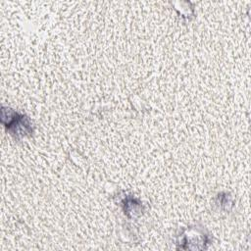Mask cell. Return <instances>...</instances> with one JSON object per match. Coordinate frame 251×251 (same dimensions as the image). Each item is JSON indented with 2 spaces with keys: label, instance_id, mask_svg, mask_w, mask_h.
I'll return each instance as SVG.
<instances>
[{
  "label": "cell",
  "instance_id": "6da1fadb",
  "mask_svg": "<svg viewBox=\"0 0 251 251\" xmlns=\"http://www.w3.org/2000/svg\"><path fill=\"white\" fill-rule=\"evenodd\" d=\"M1 122L7 131L17 140L30 136L33 132L32 123L29 118L9 107L2 106Z\"/></svg>",
  "mask_w": 251,
  "mask_h": 251
},
{
  "label": "cell",
  "instance_id": "7a4b0ae2",
  "mask_svg": "<svg viewBox=\"0 0 251 251\" xmlns=\"http://www.w3.org/2000/svg\"><path fill=\"white\" fill-rule=\"evenodd\" d=\"M211 239L204 228L198 226H187L182 228L176 236L177 249L201 250L207 249Z\"/></svg>",
  "mask_w": 251,
  "mask_h": 251
},
{
  "label": "cell",
  "instance_id": "277c9868",
  "mask_svg": "<svg viewBox=\"0 0 251 251\" xmlns=\"http://www.w3.org/2000/svg\"><path fill=\"white\" fill-rule=\"evenodd\" d=\"M217 203L221 206V208L226 209V210H229L228 209V205L231 207L232 206V201H231V197L229 196L228 193L226 192H221L218 194L217 196Z\"/></svg>",
  "mask_w": 251,
  "mask_h": 251
},
{
  "label": "cell",
  "instance_id": "3957f363",
  "mask_svg": "<svg viewBox=\"0 0 251 251\" xmlns=\"http://www.w3.org/2000/svg\"><path fill=\"white\" fill-rule=\"evenodd\" d=\"M122 205H123L125 214L128 218H136L142 215V212L144 211V207L141 201L131 195L126 196L122 201Z\"/></svg>",
  "mask_w": 251,
  "mask_h": 251
}]
</instances>
